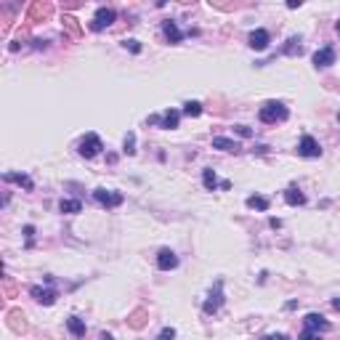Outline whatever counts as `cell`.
<instances>
[{
	"label": "cell",
	"mask_w": 340,
	"mask_h": 340,
	"mask_svg": "<svg viewBox=\"0 0 340 340\" xmlns=\"http://www.w3.org/2000/svg\"><path fill=\"white\" fill-rule=\"evenodd\" d=\"M285 202L292 205V207H298V205H306V194L298 192V189H285Z\"/></svg>",
	"instance_id": "ffe728a7"
},
{
	"label": "cell",
	"mask_w": 340,
	"mask_h": 340,
	"mask_svg": "<svg viewBox=\"0 0 340 340\" xmlns=\"http://www.w3.org/2000/svg\"><path fill=\"white\" fill-rule=\"evenodd\" d=\"M298 340H322V335H319V332H314V330H303Z\"/></svg>",
	"instance_id": "83f0119b"
},
{
	"label": "cell",
	"mask_w": 340,
	"mask_h": 340,
	"mask_svg": "<svg viewBox=\"0 0 340 340\" xmlns=\"http://www.w3.org/2000/svg\"><path fill=\"white\" fill-rule=\"evenodd\" d=\"M300 51H303L300 37H290V40H287V45L282 48V53H287V56H300Z\"/></svg>",
	"instance_id": "d4e9b609"
},
{
	"label": "cell",
	"mask_w": 340,
	"mask_h": 340,
	"mask_svg": "<svg viewBox=\"0 0 340 340\" xmlns=\"http://www.w3.org/2000/svg\"><path fill=\"white\" fill-rule=\"evenodd\" d=\"M3 178H6L8 183H19V186H24L27 192H32V189H35L32 178H29V176H24V173H6Z\"/></svg>",
	"instance_id": "e0dca14e"
},
{
	"label": "cell",
	"mask_w": 340,
	"mask_h": 340,
	"mask_svg": "<svg viewBox=\"0 0 340 340\" xmlns=\"http://www.w3.org/2000/svg\"><path fill=\"white\" fill-rule=\"evenodd\" d=\"M287 8H300V0H287Z\"/></svg>",
	"instance_id": "836d02e7"
},
{
	"label": "cell",
	"mask_w": 340,
	"mask_h": 340,
	"mask_svg": "<svg viewBox=\"0 0 340 340\" xmlns=\"http://www.w3.org/2000/svg\"><path fill=\"white\" fill-rule=\"evenodd\" d=\"M24 237H27V247H32V237H35V226H24Z\"/></svg>",
	"instance_id": "f546056e"
},
{
	"label": "cell",
	"mask_w": 340,
	"mask_h": 340,
	"mask_svg": "<svg viewBox=\"0 0 340 340\" xmlns=\"http://www.w3.org/2000/svg\"><path fill=\"white\" fill-rule=\"evenodd\" d=\"M93 199H96L101 207H106V210L120 207L122 202H125V197H122L120 192H112V189H96V192H93Z\"/></svg>",
	"instance_id": "7a4b0ae2"
},
{
	"label": "cell",
	"mask_w": 340,
	"mask_h": 340,
	"mask_svg": "<svg viewBox=\"0 0 340 340\" xmlns=\"http://www.w3.org/2000/svg\"><path fill=\"white\" fill-rule=\"evenodd\" d=\"M303 324H306V330H314V332H327L330 330V322L322 314H306Z\"/></svg>",
	"instance_id": "30bf717a"
},
{
	"label": "cell",
	"mask_w": 340,
	"mask_h": 340,
	"mask_svg": "<svg viewBox=\"0 0 340 340\" xmlns=\"http://www.w3.org/2000/svg\"><path fill=\"white\" fill-rule=\"evenodd\" d=\"M258 117H260V122H266V125H276V122H285L290 117V112L282 101H266L260 106Z\"/></svg>",
	"instance_id": "6da1fadb"
},
{
	"label": "cell",
	"mask_w": 340,
	"mask_h": 340,
	"mask_svg": "<svg viewBox=\"0 0 340 340\" xmlns=\"http://www.w3.org/2000/svg\"><path fill=\"white\" fill-rule=\"evenodd\" d=\"M122 45H125V48H130L133 53H141V43H138V40H125Z\"/></svg>",
	"instance_id": "f1b7e54d"
},
{
	"label": "cell",
	"mask_w": 340,
	"mask_h": 340,
	"mask_svg": "<svg viewBox=\"0 0 340 340\" xmlns=\"http://www.w3.org/2000/svg\"><path fill=\"white\" fill-rule=\"evenodd\" d=\"M162 32H165V37H167V43H181L183 40V32H181V29H178V24L173 22V19H165L162 22Z\"/></svg>",
	"instance_id": "4fadbf2b"
},
{
	"label": "cell",
	"mask_w": 340,
	"mask_h": 340,
	"mask_svg": "<svg viewBox=\"0 0 340 340\" xmlns=\"http://www.w3.org/2000/svg\"><path fill=\"white\" fill-rule=\"evenodd\" d=\"M269 223H271V229H279V226H282V221H279V218H271Z\"/></svg>",
	"instance_id": "e575fe53"
},
{
	"label": "cell",
	"mask_w": 340,
	"mask_h": 340,
	"mask_svg": "<svg viewBox=\"0 0 340 340\" xmlns=\"http://www.w3.org/2000/svg\"><path fill=\"white\" fill-rule=\"evenodd\" d=\"M51 13H53V6H51V3H40V0H37V3L29 6L27 19H29V22H40V19H48Z\"/></svg>",
	"instance_id": "9c48e42d"
},
{
	"label": "cell",
	"mask_w": 340,
	"mask_h": 340,
	"mask_svg": "<svg viewBox=\"0 0 340 340\" xmlns=\"http://www.w3.org/2000/svg\"><path fill=\"white\" fill-rule=\"evenodd\" d=\"M335 29H337V35H340V22H337V27H335Z\"/></svg>",
	"instance_id": "74e56055"
},
{
	"label": "cell",
	"mask_w": 340,
	"mask_h": 340,
	"mask_svg": "<svg viewBox=\"0 0 340 340\" xmlns=\"http://www.w3.org/2000/svg\"><path fill=\"white\" fill-rule=\"evenodd\" d=\"M221 303H223V282L218 279V282H215V290L210 292V298L205 300V314H215V311H218V308H221Z\"/></svg>",
	"instance_id": "8992f818"
},
{
	"label": "cell",
	"mask_w": 340,
	"mask_h": 340,
	"mask_svg": "<svg viewBox=\"0 0 340 340\" xmlns=\"http://www.w3.org/2000/svg\"><path fill=\"white\" fill-rule=\"evenodd\" d=\"M213 149H221V152H239L242 146L237 144V141H231V138H226V136H215L213 138Z\"/></svg>",
	"instance_id": "9a60e30c"
},
{
	"label": "cell",
	"mask_w": 340,
	"mask_h": 340,
	"mask_svg": "<svg viewBox=\"0 0 340 340\" xmlns=\"http://www.w3.org/2000/svg\"><path fill=\"white\" fill-rule=\"evenodd\" d=\"M332 306H335L337 311H340V298H332Z\"/></svg>",
	"instance_id": "d590c367"
},
{
	"label": "cell",
	"mask_w": 340,
	"mask_h": 340,
	"mask_svg": "<svg viewBox=\"0 0 340 340\" xmlns=\"http://www.w3.org/2000/svg\"><path fill=\"white\" fill-rule=\"evenodd\" d=\"M101 149H104L101 138L96 133H85V138L80 141V154H83V157L85 160H93V157H99V154H101Z\"/></svg>",
	"instance_id": "3957f363"
},
{
	"label": "cell",
	"mask_w": 340,
	"mask_h": 340,
	"mask_svg": "<svg viewBox=\"0 0 340 340\" xmlns=\"http://www.w3.org/2000/svg\"><path fill=\"white\" fill-rule=\"evenodd\" d=\"M176 337V330L173 327H165L162 332H160V340H173Z\"/></svg>",
	"instance_id": "4dcf8cb0"
},
{
	"label": "cell",
	"mask_w": 340,
	"mask_h": 340,
	"mask_svg": "<svg viewBox=\"0 0 340 340\" xmlns=\"http://www.w3.org/2000/svg\"><path fill=\"white\" fill-rule=\"evenodd\" d=\"M247 207L250 210H269V197H260V194L247 197Z\"/></svg>",
	"instance_id": "603a6c76"
},
{
	"label": "cell",
	"mask_w": 340,
	"mask_h": 340,
	"mask_svg": "<svg viewBox=\"0 0 340 340\" xmlns=\"http://www.w3.org/2000/svg\"><path fill=\"white\" fill-rule=\"evenodd\" d=\"M260 340H290L287 335H282V332H271V335H263Z\"/></svg>",
	"instance_id": "d6a6232c"
},
{
	"label": "cell",
	"mask_w": 340,
	"mask_h": 340,
	"mask_svg": "<svg viewBox=\"0 0 340 340\" xmlns=\"http://www.w3.org/2000/svg\"><path fill=\"white\" fill-rule=\"evenodd\" d=\"M178 122H181V112L178 109H165L162 117H160V128L173 130V128H178Z\"/></svg>",
	"instance_id": "5bb4252c"
},
{
	"label": "cell",
	"mask_w": 340,
	"mask_h": 340,
	"mask_svg": "<svg viewBox=\"0 0 340 340\" xmlns=\"http://www.w3.org/2000/svg\"><path fill=\"white\" fill-rule=\"evenodd\" d=\"M234 130H237V133H239L242 138H250V136H253V130L247 128V125H234Z\"/></svg>",
	"instance_id": "1f68e13d"
},
{
	"label": "cell",
	"mask_w": 340,
	"mask_h": 340,
	"mask_svg": "<svg viewBox=\"0 0 340 340\" xmlns=\"http://www.w3.org/2000/svg\"><path fill=\"white\" fill-rule=\"evenodd\" d=\"M157 266H160L162 271H173V269L178 266V255L170 250V247H162V250L157 253Z\"/></svg>",
	"instance_id": "ba28073f"
},
{
	"label": "cell",
	"mask_w": 340,
	"mask_h": 340,
	"mask_svg": "<svg viewBox=\"0 0 340 340\" xmlns=\"http://www.w3.org/2000/svg\"><path fill=\"white\" fill-rule=\"evenodd\" d=\"M125 154H136V133L125 136Z\"/></svg>",
	"instance_id": "4316f807"
},
{
	"label": "cell",
	"mask_w": 340,
	"mask_h": 340,
	"mask_svg": "<svg viewBox=\"0 0 340 340\" xmlns=\"http://www.w3.org/2000/svg\"><path fill=\"white\" fill-rule=\"evenodd\" d=\"M298 154L300 157H322V146L314 136H303L298 144Z\"/></svg>",
	"instance_id": "5b68a950"
},
{
	"label": "cell",
	"mask_w": 340,
	"mask_h": 340,
	"mask_svg": "<svg viewBox=\"0 0 340 340\" xmlns=\"http://www.w3.org/2000/svg\"><path fill=\"white\" fill-rule=\"evenodd\" d=\"M202 183H205L207 192H213L215 186H218V176H215L213 167H205V170H202Z\"/></svg>",
	"instance_id": "cb8c5ba5"
},
{
	"label": "cell",
	"mask_w": 340,
	"mask_h": 340,
	"mask_svg": "<svg viewBox=\"0 0 340 340\" xmlns=\"http://www.w3.org/2000/svg\"><path fill=\"white\" fill-rule=\"evenodd\" d=\"M181 115H186V117H199V115H202V104H199V101H186V104H183V112Z\"/></svg>",
	"instance_id": "484cf974"
},
{
	"label": "cell",
	"mask_w": 340,
	"mask_h": 340,
	"mask_svg": "<svg viewBox=\"0 0 340 340\" xmlns=\"http://www.w3.org/2000/svg\"><path fill=\"white\" fill-rule=\"evenodd\" d=\"M61 24H64V32H67L72 40H80V37H83V29H80V24H77L74 16H64V19H61Z\"/></svg>",
	"instance_id": "2e32d148"
},
{
	"label": "cell",
	"mask_w": 340,
	"mask_h": 340,
	"mask_svg": "<svg viewBox=\"0 0 340 340\" xmlns=\"http://www.w3.org/2000/svg\"><path fill=\"white\" fill-rule=\"evenodd\" d=\"M29 295H32L37 303H43V306H53L56 303V290H43V287H32L29 290Z\"/></svg>",
	"instance_id": "7c38bea8"
},
{
	"label": "cell",
	"mask_w": 340,
	"mask_h": 340,
	"mask_svg": "<svg viewBox=\"0 0 340 340\" xmlns=\"http://www.w3.org/2000/svg\"><path fill=\"white\" fill-rule=\"evenodd\" d=\"M269 43H271V37H269L266 29H253V32H250V48H255V51H266V48H269Z\"/></svg>",
	"instance_id": "8fae6325"
},
{
	"label": "cell",
	"mask_w": 340,
	"mask_h": 340,
	"mask_svg": "<svg viewBox=\"0 0 340 340\" xmlns=\"http://www.w3.org/2000/svg\"><path fill=\"white\" fill-rule=\"evenodd\" d=\"M8 327H11L13 332H24V330H27L24 314H22V311H11V314H8Z\"/></svg>",
	"instance_id": "ac0fdd59"
},
{
	"label": "cell",
	"mask_w": 340,
	"mask_h": 340,
	"mask_svg": "<svg viewBox=\"0 0 340 340\" xmlns=\"http://www.w3.org/2000/svg\"><path fill=\"white\" fill-rule=\"evenodd\" d=\"M330 64H335V48H332V45H324V48H319L314 53V67L316 69H324V67H330Z\"/></svg>",
	"instance_id": "52a82bcc"
},
{
	"label": "cell",
	"mask_w": 340,
	"mask_h": 340,
	"mask_svg": "<svg viewBox=\"0 0 340 340\" xmlns=\"http://www.w3.org/2000/svg\"><path fill=\"white\" fill-rule=\"evenodd\" d=\"M146 316H149V314H146V308H136V311L130 314V319H128V324H130L133 330H141L144 324H146Z\"/></svg>",
	"instance_id": "44dd1931"
},
{
	"label": "cell",
	"mask_w": 340,
	"mask_h": 340,
	"mask_svg": "<svg viewBox=\"0 0 340 340\" xmlns=\"http://www.w3.org/2000/svg\"><path fill=\"white\" fill-rule=\"evenodd\" d=\"M59 210L67 213V215L83 213V202H80V199H61V202H59Z\"/></svg>",
	"instance_id": "d6986e66"
},
{
	"label": "cell",
	"mask_w": 340,
	"mask_h": 340,
	"mask_svg": "<svg viewBox=\"0 0 340 340\" xmlns=\"http://www.w3.org/2000/svg\"><path fill=\"white\" fill-rule=\"evenodd\" d=\"M101 340H112V335H106V332H104V335H101Z\"/></svg>",
	"instance_id": "8d00e7d4"
},
{
	"label": "cell",
	"mask_w": 340,
	"mask_h": 340,
	"mask_svg": "<svg viewBox=\"0 0 340 340\" xmlns=\"http://www.w3.org/2000/svg\"><path fill=\"white\" fill-rule=\"evenodd\" d=\"M67 327H69V332H72L74 337H83V335H85V322H83L80 316H69V319H67Z\"/></svg>",
	"instance_id": "7402d4cb"
},
{
	"label": "cell",
	"mask_w": 340,
	"mask_h": 340,
	"mask_svg": "<svg viewBox=\"0 0 340 340\" xmlns=\"http://www.w3.org/2000/svg\"><path fill=\"white\" fill-rule=\"evenodd\" d=\"M117 19V13H115V8H99L96 13H93V22H90V29H93V32H101V29H106L109 27L112 22Z\"/></svg>",
	"instance_id": "277c9868"
}]
</instances>
